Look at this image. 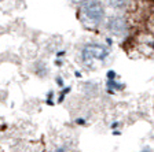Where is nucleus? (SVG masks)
Instances as JSON below:
<instances>
[{
	"label": "nucleus",
	"instance_id": "nucleus-4",
	"mask_svg": "<svg viewBox=\"0 0 154 152\" xmlns=\"http://www.w3.org/2000/svg\"><path fill=\"white\" fill-rule=\"evenodd\" d=\"M129 0H105V3L113 10H124Z\"/></svg>",
	"mask_w": 154,
	"mask_h": 152
},
{
	"label": "nucleus",
	"instance_id": "nucleus-1",
	"mask_svg": "<svg viewBox=\"0 0 154 152\" xmlns=\"http://www.w3.org/2000/svg\"><path fill=\"white\" fill-rule=\"evenodd\" d=\"M80 11L84 22H87L91 26L100 25L106 16L105 6L99 0H83L80 6Z\"/></svg>",
	"mask_w": 154,
	"mask_h": 152
},
{
	"label": "nucleus",
	"instance_id": "nucleus-3",
	"mask_svg": "<svg viewBox=\"0 0 154 152\" xmlns=\"http://www.w3.org/2000/svg\"><path fill=\"white\" fill-rule=\"evenodd\" d=\"M106 29L114 36H124L128 30V23H127L124 16L112 15L106 21Z\"/></svg>",
	"mask_w": 154,
	"mask_h": 152
},
{
	"label": "nucleus",
	"instance_id": "nucleus-2",
	"mask_svg": "<svg viewBox=\"0 0 154 152\" xmlns=\"http://www.w3.org/2000/svg\"><path fill=\"white\" fill-rule=\"evenodd\" d=\"M110 54V49L99 43H88L81 48V60L85 66H92L96 62H105Z\"/></svg>",
	"mask_w": 154,
	"mask_h": 152
}]
</instances>
